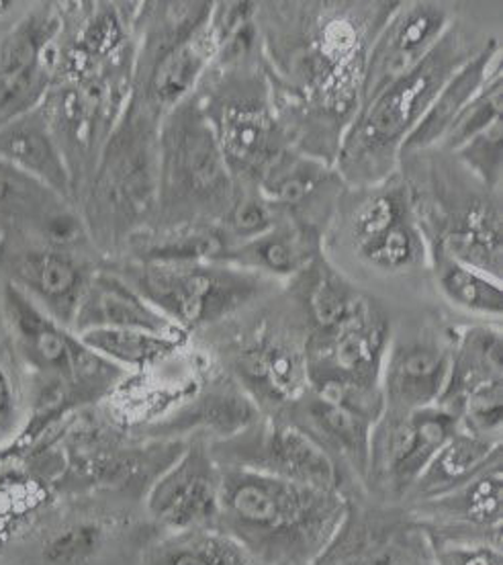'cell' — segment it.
<instances>
[{
  "label": "cell",
  "instance_id": "obj_1",
  "mask_svg": "<svg viewBox=\"0 0 503 565\" xmlns=\"http://www.w3.org/2000/svg\"><path fill=\"white\" fill-rule=\"evenodd\" d=\"M349 502L268 473L222 467L220 529L238 539L260 565H313L334 539Z\"/></svg>",
  "mask_w": 503,
  "mask_h": 565
},
{
  "label": "cell",
  "instance_id": "obj_2",
  "mask_svg": "<svg viewBox=\"0 0 503 565\" xmlns=\"http://www.w3.org/2000/svg\"><path fill=\"white\" fill-rule=\"evenodd\" d=\"M477 50L448 28L418 68L358 107L338 152L342 177L356 184H378L392 174L407 136L430 109L440 88Z\"/></svg>",
  "mask_w": 503,
  "mask_h": 565
},
{
  "label": "cell",
  "instance_id": "obj_3",
  "mask_svg": "<svg viewBox=\"0 0 503 565\" xmlns=\"http://www.w3.org/2000/svg\"><path fill=\"white\" fill-rule=\"evenodd\" d=\"M158 148V191L176 212L222 213L234 203V179L203 107L186 99L164 115Z\"/></svg>",
  "mask_w": 503,
  "mask_h": 565
},
{
  "label": "cell",
  "instance_id": "obj_4",
  "mask_svg": "<svg viewBox=\"0 0 503 565\" xmlns=\"http://www.w3.org/2000/svg\"><path fill=\"white\" fill-rule=\"evenodd\" d=\"M133 273L129 285L186 334L242 310L268 287L263 275L222 260L143 263Z\"/></svg>",
  "mask_w": 503,
  "mask_h": 565
},
{
  "label": "cell",
  "instance_id": "obj_5",
  "mask_svg": "<svg viewBox=\"0 0 503 565\" xmlns=\"http://www.w3.org/2000/svg\"><path fill=\"white\" fill-rule=\"evenodd\" d=\"M459 430V418L442 406L383 411L371 433L366 481L387 498H406L434 455Z\"/></svg>",
  "mask_w": 503,
  "mask_h": 565
},
{
  "label": "cell",
  "instance_id": "obj_6",
  "mask_svg": "<svg viewBox=\"0 0 503 565\" xmlns=\"http://www.w3.org/2000/svg\"><path fill=\"white\" fill-rule=\"evenodd\" d=\"M502 332L495 326L464 330L450 356L438 406L459 418L462 430L502 440Z\"/></svg>",
  "mask_w": 503,
  "mask_h": 565
},
{
  "label": "cell",
  "instance_id": "obj_7",
  "mask_svg": "<svg viewBox=\"0 0 503 565\" xmlns=\"http://www.w3.org/2000/svg\"><path fill=\"white\" fill-rule=\"evenodd\" d=\"M220 467H239L318 490H340L334 457L297 424H266L227 438Z\"/></svg>",
  "mask_w": 503,
  "mask_h": 565
},
{
  "label": "cell",
  "instance_id": "obj_8",
  "mask_svg": "<svg viewBox=\"0 0 503 565\" xmlns=\"http://www.w3.org/2000/svg\"><path fill=\"white\" fill-rule=\"evenodd\" d=\"M146 507L168 533L220 526L222 467L203 440L191 443L158 476Z\"/></svg>",
  "mask_w": 503,
  "mask_h": 565
},
{
  "label": "cell",
  "instance_id": "obj_9",
  "mask_svg": "<svg viewBox=\"0 0 503 565\" xmlns=\"http://www.w3.org/2000/svg\"><path fill=\"white\" fill-rule=\"evenodd\" d=\"M313 565H434L432 537L402 514L354 509Z\"/></svg>",
  "mask_w": 503,
  "mask_h": 565
},
{
  "label": "cell",
  "instance_id": "obj_10",
  "mask_svg": "<svg viewBox=\"0 0 503 565\" xmlns=\"http://www.w3.org/2000/svg\"><path fill=\"white\" fill-rule=\"evenodd\" d=\"M448 13L434 2H407L387 19L364 60L358 107L377 99L428 56L447 33Z\"/></svg>",
  "mask_w": 503,
  "mask_h": 565
},
{
  "label": "cell",
  "instance_id": "obj_11",
  "mask_svg": "<svg viewBox=\"0 0 503 565\" xmlns=\"http://www.w3.org/2000/svg\"><path fill=\"white\" fill-rule=\"evenodd\" d=\"M227 167L242 174H260L282 152L279 126L265 97L254 88L232 90L203 109Z\"/></svg>",
  "mask_w": 503,
  "mask_h": 565
},
{
  "label": "cell",
  "instance_id": "obj_12",
  "mask_svg": "<svg viewBox=\"0 0 503 565\" xmlns=\"http://www.w3.org/2000/svg\"><path fill=\"white\" fill-rule=\"evenodd\" d=\"M452 351L440 340L414 337L393 342L381 371L385 411L411 412L436 406L447 387Z\"/></svg>",
  "mask_w": 503,
  "mask_h": 565
},
{
  "label": "cell",
  "instance_id": "obj_13",
  "mask_svg": "<svg viewBox=\"0 0 503 565\" xmlns=\"http://www.w3.org/2000/svg\"><path fill=\"white\" fill-rule=\"evenodd\" d=\"M72 328L74 334L95 328H131L162 337H186L184 330L156 310L124 277L111 273L88 277Z\"/></svg>",
  "mask_w": 503,
  "mask_h": 565
},
{
  "label": "cell",
  "instance_id": "obj_14",
  "mask_svg": "<svg viewBox=\"0 0 503 565\" xmlns=\"http://www.w3.org/2000/svg\"><path fill=\"white\" fill-rule=\"evenodd\" d=\"M207 19L196 25L176 29L156 52L148 76V99L156 111L167 115L189 99L201 76L210 68L211 60L217 56Z\"/></svg>",
  "mask_w": 503,
  "mask_h": 565
},
{
  "label": "cell",
  "instance_id": "obj_15",
  "mask_svg": "<svg viewBox=\"0 0 503 565\" xmlns=\"http://www.w3.org/2000/svg\"><path fill=\"white\" fill-rule=\"evenodd\" d=\"M14 281L42 310L68 328L74 322L88 277L76 258L62 250H40L17 258Z\"/></svg>",
  "mask_w": 503,
  "mask_h": 565
},
{
  "label": "cell",
  "instance_id": "obj_16",
  "mask_svg": "<svg viewBox=\"0 0 503 565\" xmlns=\"http://www.w3.org/2000/svg\"><path fill=\"white\" fill-rule=\"evenodd\" d=\"M0 160L47 191L71 195V170L38 109L0 126Z\"/></svg>",
  "mask_w": 503,
  "mask_h": 565
},
{
  "label": "cell",
  "instance_id": "obj_17",
  "mask_svg": "<svg viewBox=\"0 0 503 565\" xmlns=\"http://www.w3.org/2000/svg\"><path fill=\"white\" fill-rule=\"evenodd\" d=\"M502 66V47L495 40L488 42L481 50L462 64L459 71L448 78L447 85L432 100L430 109L421 117L416 129L407 136L402 154L426 150L436 143H442L450 126L457 121L462 109L475 99L477 93L490 81L491 74Z\"/></svg>",
  "mask_w": 503,
  "mask_h": 565
},
{
  "label": "cell",
  "instance_id": "obj_18",
  "mask_svg": "<svg viewBox=\"0 0 503 565\" xmlns=\"http://www.w3.org/2000/svg\"><path fill=\"white\" fill-rule=\"evenodd\" d=\"M246 382L263 396L280 404H297L308 396L306 344L285 337H265L252 342L238 356Z\"/></svg>",
  "mask_w": 503,
  "mask_h": 565
},
{
  "label": "cell",
  "instance_id": "obj_19",
  "mask_svg": "<svg viewBox=\"0 0 503 565\" xmlns=\"http://www.w3.org/2000/svg\"><path fill=\"white\" fill-rule=\"evenodd\" d=\"M497 459H502V440L479 437L459 426V430L434 455L407 495L418 502H428L448 494L473 480Z\"/></svg>",
  "mask_w": 503,
  "mask_h": 565
},
{
  "label": "cell",
  "instance_id": "obj_20",
  "mask_svg": "<svg viewBox=\"0 0 503 565\" xmlns=\"http://www.w3.org/2000/svg\"><path fill=\"white\" fill-rule=\"evenodd\" d=\"M315 258V238L309 230L295 224H275L263 236L234 246L224 263L254 270L263 277H291L308 269Z\"/></svg>",
  "mask_w": 503,
  "mask_h": 565
},
{
  "label": "cell",
  "instance_id": "obj_21",
  "mask_svg": "<svg viewBox=\"0 0 503 565\" xmlns=\"http://www.w3.org/2000/svg\"><path fill=\"white\" fill-rule=\"evenodd\" d=\"M143 565H260L238 539L215 529L172 531L143 553Z\"/></svg>",
  "mask_w": 503,
  "mask_h": 565
},
{
  "label": "cell",
  "instance_id": "obj_22",
  "mask_svg": "<svg viewBox=\"0 0 503 565\" xmlns=\"http://www.w3.org/2000/svg\"><path fill=\"white\" fill-rule=\"evenodd\" d=\"M306 426H301L308 435L315 438L325 451L330 452L332 449L340 452L350 467L366 480L371 433L375 423L358 412L328 404L313 396L306 404Z\"/></svg>",
  "mask_w": 503,
  "mask_h": 565
},
{
  "label": "cell",
  "instance_id": "obj_23",
  "mask_svg": "<svg viewBox=\"0 0 503 565\" xmlns=\"http://www.w3.org/2000/svg\"><path fill=\"white\" fill-rule=\"evenodd\" d=\"M502 459L493 461L473 480L445 495L428 500L426 507L448 523L488 529L497 533L503 512Z\"/></svg>",
  "mask_w": 503,
  "mask_h": 565
},
{
  "label": "cell",
  "instance_id": "obj_24",
  "mask_svg": "<svg viewBox=\"0 0 503 565\" xmlns=\"http://www.w3.org/2000/svg\"><path fill=\"white\" fill-rule=\"evenodd\" d=\"M438 248L502 281V217L490 205H475L464 213Z\"/></svg>",
  "mask_w": 503,
  "mask_h": 565
},
{
  "label": "cell",
  "instance_id": "obj_25",
  "mask_svg": "<svg viewBox=\"0 0 503 565\" xmlns=\"http://www.w3.org/2000/svg\"><path fill=\"white\" fill-rule=\"evenodd\" d=\"M88 351L117 367L148 369L179 353L186 337H162L131 328H95L76 334Z\"/></svg>",
  "mask_w": 503,
  "mask_h": 565
},
{
  "label": "cell",
  "instance_id": "obj_26",
  "mask_svg": "<svg viewBox=\"0 0 503 565\" xmlns=\"http://www.w3.org/2000/svg\"><path fill=\"white\" fill-rule=\"evenodd\" d=\"M436 281L448 301L462 311L497 320L503 313L502 281L436 250Z\"/></svg>",
  "mask_w": 503,
  "mask_h": 565
},
{
  "label": "cell",
  "instance_id": "obj_27",
  "mask_svg": "<svg viewBox=\"0 0 503 565\" xmlns=\"http://www.w3.org/2000/svg\"><path fill=\"white\" fill-rule=\"evenodd\" d=\"M311 269L313 275L308 287V311L315 332H328L344 324L368 301L363 291H358L323 258H315Z\"/></svg>",
  "mask_w": 503,
  "mask_h": 565
},
{
  "label": "cell",
  "instance_id": "obj_28",
  "mask_svg": "<svg viewBox=\"0 0 503 565\" xmlns=\"http://www.w3.org/2000/svg\"><path fill=\"white\" fill-rule=\"evenodd\" d=\"M325 167L313 158L280 152L260 177V198L277 210H297L318 193Z\"/></svg>",
  "mask_w": 503,
  "mask_h": 565
},
{
  "label": "cell",
  "instance_id": "obj_29",
  "mask_svg": "<svg viewBox=\"0 0 503 565\" xmlns=\"http://www.w3.org/2000/svg\"><path fill=\"white\" fill-rule=\"evenodd\" d=\"M256 418V411L250 399L242 392H236L234 385H217L203 399L191 404L181 416L164 428L172 430H189L195 426H205L224 433L225 438L234 437L246 430Z\"/></svg>",
  "mask_w": 503,
  "mask_h": 565
},
{
  "label": "cell",
  "instance_id": "obj_30",
  "mask_svg": "<svg viewBox=\"0 0 503 565\" xmlns=\"http://www.w3.org/2000/svg\"><path fill=\"white\" fill-rule=\"evenodd\" d=\"M107 526L93 516H76L43 539V565H90L107 545Z\"/></svg>",
  "mask_w": 503,
  "mask_h": 565
},
{
  "label": "cell",
  "instance_id": "obj_31",
  "mask_svg": "<svg viewBox=\"0 0 503 565\" xmlns=\"http://www.w3.org/2000/svg\"><path fill=\"white\" fill-rule=\"evenodd\" d=\"M503 71L502 66L493 72L490 81L483 85V88L475 95V99L471 100L462 114L457 117V121L448 129L442 146L457 152L467 141L473 140L479 134H483L485 129L502 121V85Z\"/></svg>",
  "mask_w": 503,
  "mask_h": 565
},
{
  "label": "cell",
  "instance_id": "obj_32",
  "mask_svg": "<svg viewBox=\"0 0 503 565\" xmlns=\"http://www.w3.org/2000/svg\"><path fill=\"white\" fill-rule=\"evenodd\" d=\"M275 210L260 198H242L232 203L224 215L222 232L229 241V250L239 244L254 241L275 226Z\"/></svg>",
  "mask_w": 503,
  "mask_h": 565
},
{
  "label": "cell",
  "instance_id": "obj_33",
  "mask_svg": "<svg viewBox=\"0 0 503 565\" xmlns=\"http://www.w3.org/2000/svg\"><path fill=\"white\" fill-rule=\"evenodd\" d=\"M464 164L490 189L502 183V121L485 129L457 150Z\"/></svg>",
  "mask_w": 503,
  "mask_h": 565
},
{
  "label": "cell",
  "instance_id": "obj_34",
  "mask_svg": "<svg viewBox=\"0 0 503 565\" xmlns=\"http://www.w3.org/2000/svg\"><path fill=\"white\" fill-rule=\"evenodd\" d=\"M434 565H503L497 541L445 537L432 541Z\"/></svg>",
  "mask_w": 503,
  "mask_h": 565
},
{
  "label": "cell",
  "instance_id": "obj_35",
  "mask_svg": "<svg viewBox=\"0 0 503 565\" xmlns=\"http://www.w3.org/2000/svg\"><path fill=\"white\" fill-rule=\"evenodd\" d=\"M121 40L124 33L119 19L113 13H103L88 23L78 43L84 57H100L111 54Z\"/></svg>",
  "mask_w": 503,
  "mask_h": 565
},
{
  "label": "cell",
  "instance_id": "obj_36",
  "mask_svg": "<svg viewBox=\"0 0 503 565\" xmlns=\"http://www.w3.org/2000/svg\"><path fill=\"white\" fill-rule=\"evenodd\" d=\"M17 399H14V385L7 373V369L0 367V428L7 430L13 426Z\"/></svg>",
  "mask_w": 503,
  "mask_h": 565
},
{
  "label": "cell",
  "instance_id": "obj_37",
  "mask_svg": "<svg viewBox=\"0 0 503 565\" xmlns=\"http://www.w3.org/2000/svg\"><path fill=\"white\" fill-rule=\"evenodd\" d=\"M17 174H21V172H17V170L11 169L9 164H4L0 160V207L11 203L19 195H25V181H28V177H23L19 181Z\"/></svg>",
  "mask_w": 503,
  "mask_h": 565
},
{
  "label": "cell",
  "instance_id": "obj_38",
  "mask_svg": "<svg viewBox=\"0 0 503 565\" xmlns=\"http://www.w3.org/2000/svg\"><path fill=\"white\" fill-rule=\"evenodd\" d=\"M14 7H17V2H11V0H0V17L11 13V9H14Z\"/></svg>",
  "mask_w": 503,
  "mask_h": 565
}]
</instances>
